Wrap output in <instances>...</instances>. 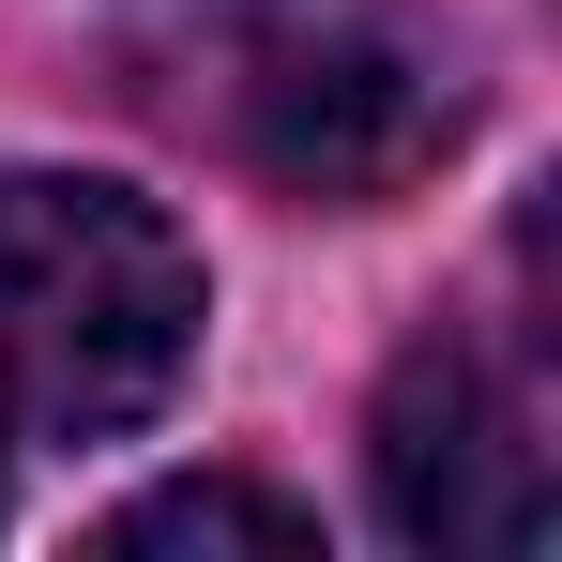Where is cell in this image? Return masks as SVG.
Wrapping results in <instances>:
<instances>
[{"instance_id":"6da1fadb","label":"cell","mask_w":562,"mask_h":562,"mask_svg":"<svg viewBox=\"0 0 562 562\" xmlns=\"http://www.w3.org/2000/svg\"><path fill=\"white\" fill-rule=\"evenodd\" d=\"M122 92L289 198H395L457 137V61L395 0H122Z\"/></svg>"},{"instance_id":"7a4b0ae2","label":"cell","mask_w":562,"mask_h":562,"mask_svg":"<svg viewBox=\"0 0 562 562\" xmlns=\"http://www.w3.org/2000/svg\"><path fill=\"white\" fill-rule=\"evenodd\" d=\"M198 244L137 183L0 168V426L31 441H122L198 366Z\"/></svg>"},{"instance_id":"277c9868","label":"cell","mask_w":562,"mask_h":562,"mask_svg":"<svg viewBox=\"0 0 562 562\" xmlns=\"http://www.w3.org/2000/svg\"><path fill=\"white\" fill-rule=\"evenodd\" d=\"M319 517L274 502V486H228V471H198V486H153V502H122L106 517V548H304Z\"/></svg>"},{"instance_id":"3957f363","label":"cell","mask_w":562,"mask_h":562,"mask_svg":"<svg viewBox=\"0 0 562 562\" xmlns=\"http://www.w3.org/2000/svg\"><path fill=\"white\" fill-rule=\"evenodd\" d=\"M380 517L411 532V548L441 562H532L562 517L548 486V411H532V380L502 366V350H471V335H426L411 366L380 380Z\"/></svg>"}]
</instances>
